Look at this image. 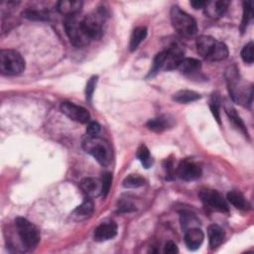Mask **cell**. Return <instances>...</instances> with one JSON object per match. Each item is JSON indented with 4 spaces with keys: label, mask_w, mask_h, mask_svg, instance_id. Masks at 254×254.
<instances>
[{
    "label": "cell",
    "mask_w": 254,
    "mask_h": 254,
    "mask_svg": "<svg viewBox=\"0 0 254 254\" xmlns=\"http://www.w3.org/2000/svg\"><path fill=\"white\" fill-rule=\"evenodd\" d=\"M225 78L227 89L232 100L243 106L251 105L253 87L251 84H247L242 80L235 65H231L226 69Z\"/></svg>",
    "instance_id": "obj_1"
},
{
    "label": "cell",
    "mask_w": 254,
    "mask_h": 254,
    "mask_svg": "<svg viewBox=\"0 0 254 254\" xmlns=\"http://www.w3.org/2000/svg\"><path fill=\"white\" fill-rule=\"evenodd\" d=\"M196 51L203 59L210 62L223 61L228 57V48L211 36L201 35L195 41Z\"/></svg>",
    "instance_id": "obj_2"
},
{
    "label": "cell",
    "mask_w": 254,
    "mask_h": 254,
    "mask_svg": "<svg viewBox=\"0 0 254 254\" xmlns=\"http://www.w3.org/2000/svg\"><path fill=\"white\" fill-rule=\"evenodd\" d=\"M170 18L174 29L182 37L190 38L197 32L195 20L178 6H173L170 11Z\"/></svg>",
    "instance_id": "obj_3"
},
{
    "label": "cell",
    "mask_w": 254,
    "mask_h": 254,
    "mask_svg": "<svg viewBox=\"0 0 254 254\" xmlns=\"http://www.w3.org/2000/svg\"><path fill=\"white\" fill-rule=\"evenodd\" d=\"M83 150L92 156L100 165L107 166L110 163L111 159V149L109 144L95 136V137H87L82 142Z\"/></svg>",
    "instance_id": "obj_4"
},
{
    "label": "cell",
    "mask_w": 254,
    "mask_h": 254,
    "mask_svg": "<svg viewBox=\"0 0 254 254\" xmlns=\"http://www.w3.org/2000/svg\"><path fill=\"white\" fill-rule=\"evenodd\" d=\"M25 69V60L15 50L0 51V71L4 75H18Z\"/></svg>",
    "instance_id": "obj_5"
},
{
    "label": "cell",
    "mask_w": 254,
    "mask_h": 254,
    "mask_svg": "<svg viewBox=\"0 0 254 254\" xmlns=\"http://www.w3.org/2000/svg\"><path fill=\"white\" fill-rule=\"evenodd\" d=\"M64 26L65 33L73 46L81 48L89 44L90 39L85 33L81 18H78L77 15L64 17Z\"/></svg>",
    "instance_id": "obj_6"
},
{
    "label": "cell",
    "mask_w": 254,
    "mask_h": 254,
    "mask_svg": "<svg viewBox=\"0 0 254 254\" xmlns=\"http://www.w3.org/2000/svg\"><path fill=\"white\" fill-rule=\"evenodd\" d=\"M15 225L23 245L27 249H34L40 241V232L36 225L24 217H17Z\"/></svg>",
    "instance_id": "obj_7"
},
{
    "label": "cell",
    "mask_w": 254,
    "mask_h": 254,
    "mask_svg": "<svg viewBox=\"0 0 254 254\" xmlns=\"http://www.w3.org/2000/svg\"><path fill=\"white\" fill-rule=\"evenodd\" d=\"M105 18V10L101 8H98L96 11H93L92 13L81 18L83 28L90 41L98 40L102 36Z\"/></svg>",
    "instance_id": "obj_8"
},
{
    "label": "cell",
    "mask_w": 254,
    "mask_h": 254,
    "mask_svg": "<svg viewBox=\"0 0 254 254\" xmlns=\"http://www.w3.org/2000/svg\"><path fill=\"white\" fill-rule=\"evenodd\" d=\"M199 197L201 201L208 207L227 213L229 211L228 204L226 200L222 197V195L215 190L211 189H202L199 191Z\"/></svg>",
    "instance_id": "obj_9"
},
{
    "label": "cell",
    "mask_w": 254,
    "mask_h": 254,
    "mask_svg": "<svg viewBox=\"0 0 254 254\" xmlns=\"http://www.w3.org/2000/svg\"><path fill=\"white\" fill-rule=\"evenodd\" d=\"M61 111L69 119L76 121L78 123H88L89 122V112L82 106L75 103L64 101L61 104Z\"/></svg>",
    "instance_id": "obj_10"
},
{
    "label": "cell",
    "mask_w": 254,
    "mask_h": 254,
    "mask_svg": "<svg viewBox=\"0 0 254 254\" xmlns=\"http://www.w3.org/2000/svg\"><path fill=\"white\" fill-rule=\"evenodd\" d=\"M177 176L184 181H194L201 176L200 167L190 160H183L179 163L177 170Z\"/></svg>",
    "instance_id": "obj_11"
},
{
    "label": "cell",
    "mask_w": 254,
    "mask_h": 254,
    "mask_svg": "<svg viewBox=\"0 0 254 254\" xmlns=\"http://www.w3.org/2000/svg\"><path fill=\"white\" fill-rule=\"evenodd\" d=\"M117 234V225L114 221H108L98 225L93 233V238L97 242L112 239Z\"/></svg>",
    "instance_id": "obj_12"
},
{
    "label": "cell",
    "mask_w": 254,
    "mask_h": 254,
    "mask_svg": "<svg viewBox=\"0 0 254 254\" xmlns=\"http://www.w3.org/2000/svg\"><path fill=\"white\" fill-rule=\"evenodd\" d=\"M230 2L227 0H219V1H206L203 9L204 13L207 17L212 19H217L224 15L226 12Z\"/></svg>",
    "instance_id": "obj_13"
},
{
    "label": "cell",
    "mask_w": 254,
    "mask_h": 254,
    "mask_svg": "<svg viewBox=\"0 0 254 254\" xmlns=\"http://www.w3.org/2000/svg\"><path fill=\"white\" fill-rule=\"evenodd\" d=\"M146 125L151 131L156 133H161L168 129L173 128L175 125V121H174V118L171 117L170 115H161V116L150 119Z\"/></svg>",
    "instance_id": "obj_14"
},
{
    "label": "cell",
    "mask_w": 254,
    "mask_h": 254,
    "mask_svg": "<svg viewBox=\"0 0 254 254\" xmlns=\"http://www.w3.org/2000/svg\"><path fill=\"white\" fill-rule=\"evenodd\" d=\"M204 234L199 227H192L185 231V243L190 250H196L203 242Z\"/></svg>",
    "instance_id": "obj_15"
},
{
    "label": "cell",
    "mask_w": 254,
    "mask_h": 254,
    "mask_svg": "<svg viewBox=\"0 0 254 254\" xmlns=\"http://www.w3.org/2000/svg\"><path fill=\"white\" fill-rule=\"evenodd\" d=\"M80 189L88 197H94L101 194L102 183L95 178H84L80 182Z\"/></svg>",
    "instance_id": "obj_16"
},
{
    "label": "cell",
    "mask_w": 254,
    "mask_h": 254,
    "mask_svg": "<svg viewBox=\"0 0 254 254\" xmlns=\"http://www.w3.org/2000/svg\"><path fill=\"white\" fill-rule=\"evenodd\" d=\"M82 1L80 0H61L57 3V10L66 16L77 15L82 8Z\"/></svg>",
    "instance_id": "obj_17"
},
{
    "label": "cell",
    "mask_w": 254,
    "mask_h": 254,
    "mask_svg": "<svg viewBox=\"0 0 254 254\" xmlns=\"http://www.w3.org/2000/svg\"><path fill=\"white\" fill-rule=\"evenodd\" d=\"M200 67H201L200 61L193 58H183L177 65V69L181 73L186 75L196 73L197 71H199Z\"/></svg>",
    "instance_id": "obj_18"
},
{
    "label": "cell",
    "mask_w": 254,
    "mask_h": 254,
    "mask_svg": "<svg viewBox=\"0 0 254 254\" xmlns=\"http://www.w3.org/2000/svg\"><path fill=\"white\" fill-rule=\"evenodd\" d=\"M207 236L210 249H215L223 242L225 233L224 230L219 225L211 224L207 228Z\"/></svg>",
    "instance_id": "obj_19"
},
{
    "label": "cell",
    "mask_w": 254,
    "mask_h": 254,
    "mask_svg": "<svg viewBox=\"0 0 254 254\" xmlns=\"http://www.w3.org/2000/svg\"><path fill=\"white\" fill-rule=\"evenodd\" d=\"M224 109H225V112H226L229 120L233 123V125L240 132H242L246 137H248V131L246 129V126H245L243 120L241 119V117L239 116V114L237 113L236 109L233 106H231V105H225Z\"/></svg>",
    "instance_id": "obj_20"
},
{
    "label": "cell",
    "mask_w": 254,
    "mask_h": 254,
    "mask_svg": "<svg viewBox=\"0 0 254 254\" xmlns=\"http://www.w3.org/2000/svg\"><path fill=\"white\" fill-rule=\"evenodd\" d=\"M227 200L238 209L247 210L250 208V203L247 201L244 195L239 191H235V190L229 191L227 193Z\"/></svg>",
    "instance_id": "obj_21"
},
{
    "label": "cell",
    "mask_w": 254,
    "mask_h": 254,
    "mask_svg": "<svg viewBox=\"0 0 254 254\" xmlns=\"http://www.w3.org/2000/svg\"><path fill=\"white\" fill-rule=\"evenodd\" d=\"M147 28L144 26H139L134 29L129 42V50L131 52L135 51L138 48V46L144 41V39L147 36Z\"/></svg>",
    "instance_id": "obj_22"
},
{
    "label": "cell",
    "mask_w": 254,
    "mask_h": 254,
    "mask_svg": "<svg viewBox=\"0 0 254 254\" xmlns=\"http://www.w3.org/2000/svg\"><path fill=\"white\" fill-rule=\"evenodd\" d=\"M200 97L201 96H200L199 93H197L193 90H189V89L179 90L173 95V99L177 102H180V103L192 102V101L198 100Z\"/></svg>",
    "instance_id": "obj_23"
},
{
    "label": "cell",
    "mask_w": 254,
    "mask_h": 254,
    "mask_svg": "<svg viewBox=\"0 0 254 254\" xmlns=\"http://www.w3.org/2000/svg\"><path fill=\"white\" fill-rule=\"evenodd\" d=\"M94 208V203L91 197H86L80 205H78L74 210H73V215L77 217H86L90 215L93 212Z\"/></svg>",
    "instance_id": "obj_24"
},
{
    "label": "cell",
    "mask_w": 254,
    "mask_h": 254,
    "mask_svg": "<svg viewBox=\"0 0 254 254\" xmlns=\"http://www.w3.org/2000/svg\"><path fill=\"white\" fill-rule=\"evenodd\" d=\"M23 17L28 20L33 21H48L50 19V15L45 10H37L33 8H28L22 13Z\"/></svg>",
    "instance_id": "obj_25"
},
{
    "label": "cell",
    "mask_w": 254,
    "mask_h": 254,
    "mask_svg": "<svg viewBox=\"0 0 254 254\" xmlns=\"http://www.w3.org/2000/svg\"><path fill=\"white\" fill-rule=\"evenodd\" d=\"M166 58H167V52L166 50L160 52L159 54H157L153 60V64L152 67L150 69V72L148 74V76H154L156 73H158L161 69H164V65H165V62H166Z\"/></svg>",
    "instance_id": "obj_26"
},
{
    "label": "cell",
    "mask_w": 254,
    "mask_h": 254,
    "mask_svg": "<svg viewBox=\"0 0 254 254\" xmlns=\"http://www.w3.org/2000/svg\"><path fill=\"white\" fill-rule=\"evenodd\" d=\"M253 19V2L244 1L243 2V15L241 21V32L244 33L250 21Z\"/></svg>",
    "instance_id": "obj_27"
},
{
    "label": "cell",
    "mask_w": 254,
    "mask_h": 254,
    "mask_svg": "<svg viewBox=\"0 0 254 254\" xmlns=\"http://www.w3.org/2000/svg\"><path fill=\"white\" fill-rule=\"evenodd\" d=\"M136 156H137L138 160L141 162L142 166H143L145 169H149V168L153 165L152 156H151V154H150L149 149H148L145 145H141V146L137 149Z\"/></svg>",
    "instance_id": "obj_28"
},
{
    "label": "cell",
    "mask_w": 254,
    "mask_h": 254,
    "mask_svg": "<svg viewBox=\"0 0 254 254\" xmlns=\"http://www.w3.org/2000/svg\"><path fill=\"white\" fill-rule=\"evenodd\" d=\"M181 225L184 231L192 228V227H198L199 226V220L198 218L190 212H183L181 214Z\"/></svg>",
    "instance_id": "obj_29"
},
{
    "label": "cell",
    "mask_w": 254,
    "mask_h": 254,
    "mask_svg": "<svg viewBox=\"0 0 254 254\" xmlns=\"http://www.w3.org/2000/svg\"><path fill=\"white\" fill-rule=\"evenodd\" d=\"M145 184V179L139 175H129L128 177H126L124 180H123V183H122V186L124 188H132V189H135V188H139V187H142L143 185Z\"/></svg>",
    "instance_id": "obj_30"
},
{
    "label": "cell",
    "mask_w": 254,
    "mask_h": 254,
    "mask_svg": "<svg viewBox=\"0 0 254 254\" xmlns=\"http://www.w3.org/2000/svg\"><path fill=\"white\" fill-rule=\"evenodd\" d=\"M253 48H254V44L252 41H250L249 43H247L242 51H241V59L244 63L246 64H252L254 61V56H253Z\"/></svg>",
    "instance_id": "obj_31"
},
{
    "label": "cell",
    "mask_w": 254,
    "mask_h": 254,
    "mask_svg": "<svg viewBox=\"0 0 254 254\" xmlns=\"http://www.w3.org/2000/svg\"><path fill=\"white\" fill-rule=\"evenodd\" d=\"M97 79H98V76L97 75H92L88 81L86 82V86H85V96H86V100L87 101H91V98H92V95H93V92L95 90V86H96V83H97Z\"/></svg>",
    "instance_id": "obj_32"
},
{
    "label": "cell",
    "mask_w": 254,
    "mask_h": 254,
    "mask_svg": "<svg viewBox=\"0 0 254 254\" xmlns=\"http://www.w3.org/2000/svg\"><path fill=\"white\" fill-rule=\"evenodd\" d=\"M111 182H112V176L110 173H104L103 176H102V180H101V183H102V190H101V194L103 196H105L108 191H109V189L111 187Z\"/></svg>",
    "instance_id": "obj_33"
},
{
    "label": "cell",
    "mask_w": 254,
    "mask_h": 254,
    "mask_svg": "<svg viewBox=\"0 0 254 254\" xmlns=\"http://www.w3.org/2000/svg\"><path fill=\"white\" fill-rule=\"evenodd\" d=\"M100 132V125L96 121H89L86 127V134L89 137H95Z\"/></svg>",
    "instance_id": "obj_34"
},
{
    "label": "cell",
    "mask_w": 254,
    "mask_h": 254,
    "mask_svg": "<svg viewBox=\"0 0 254 254\" xmlns=\"http://www.w3.org/2000/svg\"><path fill=\"white\" fill-rule=\"evenodd\" d=\"M134 210H136V207L130 201L123 200L119 203V206H118V211L119 212H131V211H134Z\"/></svg>",
    "instance_id": "obj_35"
},
{
    "label": "cell",
    "mask_w": 254,
    "mask_h": 254,
    "mask_svg": "<svg viewBox=\"0 0 254 254\" xmlns=\"http://www.w3.org/2000/svg\"><path fill=\"white\" fill-rule=\"evenodd\" d=\"M164 252L167 253V254H175V253H178L179 252V249H178V246L176 245L175 242L173 241H168L165 245V249H164Z\"/></svg>",
    "instance_id": "obj_36"
},
{
    "label": "cell",
    "mask_w": 254,
    "mask_h": 254,
    "mask_svg": "<svg viewBox=\"0 0 254 254\" xmlns=\"http://www.w3.org/2000/svg\"><path fill=\"white\" fill-rule=\"evenodd\" d=\"M209 107H210V111H211V113H212L214 119L216 120V122H217L218 124H220V114H219L218 106H217L216 102H215V101H214V102H211V104L209 105Z\"/></svg>",
    "instance_id": "obj_37"
},
{
    "label": "cell",
    "mask_w": 254,
    "mask_h": 254,
    "mask_svg": "<svg viewBox=\"0 0 254 254\" xmlns=\"http://www.w3.org/2000/svg\"><path fill=\"white\" fill-rule=\"evenodd\" d=\"M206 1H202V0H192L190 2V4L192 6L193 9H201L204 7Z\"/></svg>",
    "instance_id": "obj_38"
}]
</instances>
